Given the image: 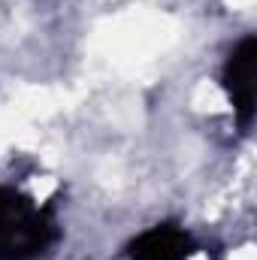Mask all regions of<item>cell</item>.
<instances>
[{
    "mask_svg": "<svg viewBox=\"0 0 257 260\" xmlns=\"http://www.w3.org/2000/svg\"><path fill=\"white\" fill-rule=\"evenodd\" d=\"M188 254L191 236L179 227H151L130 248L133 260H188Z\"/></svg>",
    "mask_w": 257,
    "mask_h": 260,
    "instance_id": "obj_3",
    "label": "cell"
},
{
    "mask_svg": "<svg viewBox=\"0 0 257 260\" xmlns=\"http://www.w3.org/2000/svg\"><path fill=\"white\" fill-rule=\"evenodd\" d=\"M61 239L58 215L9 182H0V260H43Z\"/></svg>",
    "mask_w": 257,
    "mask_h": 260,
    "instance_id": "obj_1",
    "label": "cell"
},
{
    "mask_svg": "<svg viewBox=\"0 0 257 260\" xmlns=\"http://www.w3.org/2000/svg\"><path fill=\"white\" fill-rule=\"evenodd\" d=\"M224 88L230 94L233 112L239 115V124H251V103H254V37H242L227 64H224Z\"/></svg>",
    "mask_w": 257,
    "mask_h": 260,
    "instance_id": "obj_2",
    "label": "cell"
}]
</instances>
